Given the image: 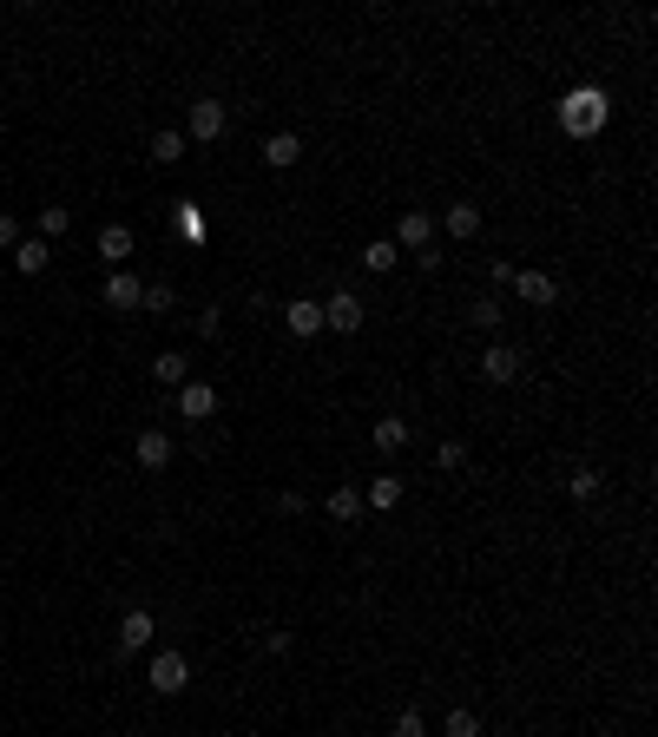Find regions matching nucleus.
I'll list each match as a JSON object with an SVG mask.
<instances>
[{
    "mask_svg": "<svg viewBox=\"0 0 658 737\" xmlns=\"http://www.w3.org/2000/svg\"><path fill=\"white\" fill-rule=\"evenodd\" d=\"M172 303H178V290H172V283H165V277H158V283H145V303H139V310H172Z\"/></svg>",
    "mask_w": 658,
    "mask_h": 737,
    "instance_id": "obj_28",
    "label": "nucleus"
},
{
    "mask_svg": "<svg viewBox=\"0 0 658 737\" xmlns=\"http://www.w3.org/2000/svg\"><path fill=\"white\" fill-rule=\"evenodd\" d=\"M297 158H303V139H297V132H270V139H264V165H270V172H290Z\"/></svg>",
    "mask_w": 658,
    "mask_h": 737,
    "instance_id": "obj_14",
    "label": "nucleus"
},
{
    "mask_svg": "<svg viewBox=\"0 0 658 737\" xmlns=\"http://www.w3.org/2000/svg\"><path fill=\"white\" fill-rule=\"evenodd\" d=\"M47 264H53V244H47V237H20V244H14V270H20V277H40Z\"/></svg>",
    "mask_w": 658,
    "mask_h": 737,
    "instance_id": "obj_13",
    "label": "nucleus"
},
{
    "mask_svg": "<svg viewBox=\"0 0 658 737\" xmlns=\"http://www.w3.org/2000/svg\"><path fill=\"white\" fill-rule=\"evenodd\" d=\"M132 455H139V468H145V474L172 468V435H165V428H139V441H132Z\"/></svg>",
    "mask_w": 658,
    "mask_h": 737,
    "instance_id": "obj_8",
    "label": "nucleus"
},
{
    "mask_svg": "<svg viewBox=\"0 0 658 737\" xmlns=\"http://www.w3.org/2000/svg\"><path fill=\"white\" fill-rule=\"evenodd\" d=\"M323 330H336V336H356L362 330V303L349 297V290H336V297L323 303Z\"/></svg>",
    "mask_w": 658,
    "mask_h": 737,
    "instance_id": "obj_11",
    "label": "nucleus"
},
{
    "mask_svg": "<svg viewBox=\"0 0 658 737\" xmlns=\"http://www.w3.org/2000/svg\"><path fill=\"white\" fill-rule=\"evenodd\" d=\"M481 376L494 382V389H514V382H520V349L494 343V349H487V356H481Z\"/></svg>",
    "mask_w": 658,
    "mask_h": 737,
    "instance_id": "obj_10",
    "label": "nucleus"
},
{
    "mask_svg": "<svg viewBox=\"0 0 658 737\" xmlns=\"http://www.w3.org/2000/svg\"><path fill=\"white\" fill-rule=\"evenodd\" d=\"M152 612H145V606H132L126 612V619H119V632H112V645H119V652H126V659H132V652H145V645H152Z\"/></svg>",
    "mask_w": 658,
    "mask_h": 737,
    "instance_id": "obj_6",
    "label": "nucleus"
},
{
    "mask_svg": "<svg viewBox=\"0 0 658 737\" xmlns=\"http://www.w3.org/2000/svg\"><path fill=\"white\" fill-rule=\"evenodd\" d=\"M612 119V99L599 93V86H573V93L560 99V126L573 132V139H599Z\"/></svg>",
    "mask_w": 658,
    "mask_h": 737,
    "instance_id": "obj_1",
    "label": "nucleus"
},
{
    "mask_svg": "<svg viewBox=\"0 0 658 737\" xmlns=\"http://www.w3.org/2000/svg\"><path fill=\"white\" fill-rule=\"evenodd\" d=\"M224 132H231V106H224V99H198V106H191V119H185V139L218 145Z\"/></svg>",
    "mask_w": 658,
    "mask_h": 737,
    "instance_id": "obj_3",
    "label": "nucleus"
},
{
    "mask_svg": "<svg viewBox=\"0 0 658 737\" xmlns=\"http://www.w3.org/2000/svg\"><path fill=\"white\" fill-rule=\"evenodd\" d=\"M369 435H376V448H382V455H402V448H408V435H415V422H402V415H382V422L369 428Z\"/></svg>",
    "mask_w": 658,
    "mask_h": 737,
    "instance_id": "obj_16",
    "label": "nucleus"
},
{
    "mask_svg": "<svg viewBox=\"0 0 658 737\" xmlns=\"http://www.w3.org/2000/svg\"><path fill=\"white\" fill-rule=\"evenodd\" d=\"M435 231H448V237L461 244V237H474V231H481V211H474V204H448V211L435 218Z\"/></svg>",
    "mask_w": 658,
    "mask_h": 737,
    "instance_id": "obj_15",
    "label": "nucleus"
},
{
    "mask_svg": "<svg viewBox=\"0 0 658 737\" xmlns=\"http://www.w3.org/2000/svg\"><path fill=\"white\" fill-rule=\"evenodd\" d=\"M99 257H106V264H126L132 257V224H106V231H99Z\"/></svg>",
    "mask_w": 658,
    "mask_h": 737,
    "instance_id": "obj_18",
    "label": "nucleus"
},
{
    "mask_svg": "<svg viewBox=\"0 0 658 737\" xmlns=\"http://www.w3.org/2000/svg\"><path fill=\"white\" fill-rule=\"evenodd\" d=\"M66 231H73V211H66V204H47V211H40V237L53 244V237H66Z\"/></svg>",
    "mask_w": 658,
    "mask_h": 737,
    "instance_id": "obj_25",
    "label": "nucleus"
},
{
    "mask_svg": "<svg viewBox=\"0 0 658 737\" xmlns=\"http://www.w3.org/2000/svg\"><path fill=\"white\" fill-rule=\"evenodd\" d=\"M152 382H158V389H185V382H191V362L178 356V349H165V356L152 362Z\"/></svg>",
    "mask_w": 658,
    "mask_h": 737,
    "instance_id": "obj_17",
    "label": "nucleus"
},
{
    "mask_svg": "<svg viewBox=\"0 0 658 737\" xmlns=\"http://www.w3.org/2000/svg\"><path fill=\"white\" fill-rule=\"evenodd\" d=\"M389 244L395 251H428V244H435V218H428V211H402Z\"/></svg>",
    "mask_w": 658,
    "mask_h": 737,
    "instance_id": "obj_4",
    "label": "nucleus"
},
{
    "mask_svg": "<svg viewBox=\"0 0 658 737\" xmlns=\"http://www.w3.org/2000/svg\"><path fill=\"white\" fill-rule=\"evenodd\" d=\"M283 330L297 336V343H310V336H323V303H310V297L283 303Z\"/></svg>",
    "mask_w": 658,
    "mask_h": 737,
    "instance_id": "obj_7",
    "label": "nucleus"
},
{
    "mask_svg": "<svg viewBox=\"0 0 658 737\" xmlns=\"http://www.w3.org/2000/svg\"><path fill=\"white\" fill-rule=\"evenodd\" d=\"M178 237H185V244H204V237H211V224H204L198 198H178Z\"/></svg>",
    "mask_w": 658,
    "mask_h": 737,
    "instance_id": "obj_20",
    "label": "nucleus"
},
{
    "mask_svg": "<svg viewBox=\"0 0 658 737\" xmlns=\"http://www.w3.org/2000/svg\"><path fill=\"white\" fill-rule=\"evenodd\" d=\"M395 257H402V251H395L389 237H376V244L362 251V270H376V277H389V270H395Z\"/></svg>",
    "mask_w": 658,
    "mask_h": 737,
    "instance_id": "obj_23",
    "label": "nucleus"
},
{
    "mask_svg": "<svg viewBox=\"0 0 658 737\" xmlns=\"http://www.w3.org/2000/svg\"><path fill=\"white\" fill-rule=\"evenodd\" d=\"M362 501H369V507H382V514H389V507H402V481H395V474H376Z\"/></svg>",
    "mask_w": 658,
    "mask_h": 737,
    "instance_id": "obj_22",
    "label": "nucleus"
},
{
    "mask_svg": "<svg viewBox=\"0 0 658 737\" xmlns=\"http://www.w3.org/2000/svg\"><path fill=\"white\" fill-rule=\"evenodd\" d=\"M514 297L547 310V303H560V277H553V270H514Z\"/></svg>",
    "mask_w": 658,
    "mask_h": 737,
    "instance_id": "obj_5",
    "label": "nucleus"
},
{
    "mask_svg": "<svg viewBox=\"0 0 658 737\" xmlns=\"http://www.w3.org/2000/svg\"><path fill=\"white\" fill-rule=\"evenodd\" d=\"M191 139L185 132H152V165H185Z\"/></svg>",
    "mask_w": 658,
    "mask_h": 737,
    "instance_id": "obj_19",
    "label": "nucleus"
},
{
    "mask_svg": "<svg viewBox=\"0 0 658 737\" xmlns=\"http://www.w3.org/2000/svg\"><path fill=\"white\" fill-rule=\"evenodd\" d=\"M389 737H428L422 711H402V718H395V731H389Z\"/></svg>",
    "mask_w": 658,
    "mask_h": 737,
    "instance_id": "obj_29",
    "label": "nucleus"
},
{
    "mask_svg": "<svg viewBox=\"0 0 658 737\" xmlns=\"http://www.w3.org/2000/svg\"><path fill=\"white\" fill-rule=\"evenodd\" d=\"M178 415H185V422H211V415H218V389H211V382H185V389H178Z\"/></svg>",
    "mask_w": 658,
    "mask_h": 737,
    "instance_id": "obj_12",
    "label": "nucleus"
},
{
    "mask_svg": "<svg viewBox=\"0 0 658 737\" xmlns=\"http://www.w3.org/2000/svg\"><path fill=\"white\" fill-rule=\"evenodd\" d=\"M468 323H474V330H494V323H501V297H474L468 303Z\"/></svg>",
    "mask_w": 658,
    "mask_h": 737,
    "instance_id": "obj_26",
    "label": "nucleus"
},
{
    "mask_svg": "<svg viewBox=\"0 0 658 737\" xmlns=\"http://www.w3.org/2000/svg\"><path fill=\"white\" fill-rule=\"evenodd\" d=\"M362 514V494H356V487H329V520H336V527H349V520H356Z\"/></svg>",
    "mask_w": 658,
    "mask_h": 737,
    "instance_id": "obj_21",
    "label": "nucleus"
},
{
    "mask_svg": "<svg viewBox=\"0 0 658 737\" xmlns=\"http://www.w3.org/2000/svg\"><path fill=\"white\" fill-rule=\"evenodd\" d=\"M599 487H606V481H599V468H573V474H566V494H573V501H593Z\"/></svg>",
    "mask_w": 658,
    "mask_h": 737,
    "instance_id": "obj_24",
    "label": "nucleus"
},
{
    "mask_svg": "<svg viewBox=\"0 0 658 737\" xmlns=\"http://www.w3.org/2000/svg\"><path fill=\"white\" fill-rule=\"evenodd\" d=\"M99 297H106V310H139V303H145V277H132V270H112Z\"/></svg>",
    "mask_w": 658,
    "mask_h": 737,
    "instance_id": "obj_9",
    "label": "nucleus"
},
{
    "mask_svg": "<svg viewBox=\"0 0 658 737\" xmlns=\"http://www.w3.org/2000/svg\"><path fill=\"white\" fill-rule=\"evenodd\" d=\"M441 737H481V718H474V711H448V724H441Z\"/></svg>",
    "mask_w": 658,
    "mask_h": 737,
    "instance_id": "obj_27",
    "label": "nucleus"
},
{
    "mask_svg": "<svg viewBox=\"0 0 658 737\" xmlns=\"http://www.w3.org/2000/svg\"><path fill=\"white\" fill-rule=\"evenodd\" d=\"M145 685H152L158 698H178V691L191 685V659H185V652H152V665H145Z\"/></svg>",
    "mask_w": 658,
    "mask_h": 737,
    "instance_id": "obj_2",
    "label": "nucleus"
},
{
    "mask_svg": "<svg viewBox=\"0 0 658 737\" xmlns=\"http://www.w3.org/2000/svg\"><path fill=\"white\" fill-rule=\"evenodd\" d=\"M20 244V218H7V211H0V251H14Z\"/></svg>",
    "mask_w": 658,
    "mask_h": 737,
    "instance_id": "obj_31",
    "label": "nucleus"
},
{
    "mask_svg": "<svg viewBox=\"0 0 658 737\" xmlns=\"http://www.w3.org/2000/svg\"><path fill=\"white\" fill-rule=\"evenodd\" d=\"M435 461H441V468H461V461H468V448H461V441H441Z\"/></svg>",
    "mask_w": 658,
    "mask_h": 737,
    "instance_id": "obj_30",
    "label": "nucleus"
}]
</instances>
